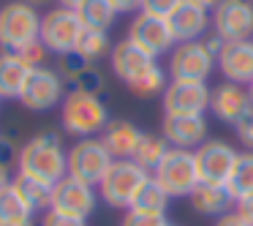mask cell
Listing matches in <instances>:
<instances>
[{
	"label": "cell",
	"instance_id": "obj_1",
	"mask_svg": "<svg viewBox=\"0 0 253 226\" xmlns=\"http://www.w3.org/2000/svg\"><path fill=\"white\" fill-rule=\"evenodd\" d=\"M17 175L36 177L49 185L60 182L68 175V150H63V139L55 131H44L25 142L19 150Z\"/></svg>",
	"mask_w": 253,
	"mask_h": 226
},
{
	"label": "cell",
	"instance_id": "obj_2",
	"mask_svg": "<svg viewBox=\"0 0 253 226\" xmlns=\"http://www.w3.org/2000/svg\"><path fill=\"white\" fill-rule=\"evenodd\" d=\"M60 126L79 139L104 134V128L109 126V112H106L104 98L71 90L60 104Z\"/></svg>",
	"mask_w": 253,
	"mask_h": 226
},
{
	"label": "cell",
	"instance_id": "obj_3",
	"mask_svg": "<svg viewBox=\"0 0 253 226\" xmlns=\"http://www.w3.org/2000/svg\"><path fill=\"white\" fill-rule=\"evenodd\" d=\"M41 39V17L28 0H11L0 8V46L3 52H19Z\"/></svg>",
	"mask_w": 253,
	"mask_h": 226
},
{
	"label": "cell",
	"instance_id": "obj_4",
	"mask_svg": "<svg viewBox=\"0 0 253 226\" xmlns=\"http://www.w3.org/2000/svg\"><path fill=\"white\" fill-rule=\"evenodd\" d=\"M147 172L136 164V161H112L109 172L104 175L98 185V193L109 207L115 210H128L133 204V196L147 180Z\"/></svg>",
	"mask_w": 253,
	"mask_h": 226
},
{
	"label": "cell",
	"instance_id": "obj_5",
	"mask_svg": "<svg viewBox=\"0 0 253 226\" xmlns=\"http://www.w3.org/2000/svg\"><path fill=\"white\" fill-rule=\"evenodd\" d=\"M82 33H84V25L74 8L57 6V8H49L41 17V41L57 57L77 49Z\"/></svg>",
	"mask_w": 253,
	"mask_h": 226
},
{
	"label": "cell",
	"instance_id": "obj_6",
	"mask_svg": "<svg viewBox=\"0 0 253 226\" xmlns=\"http://www.w3.org/2000/svg\"><path fill=\"white\" fill-rule=\"evenodd\" d=\"M153 177L164 185V191L174 196H191L193 188L199 185V169L196 158L191 150H177L171 147L166 153V158L158 164V169L153 172Z\"/></svg>",
	"mask_w": 253,
	"mask_h": 226
},
{
	"label": "cell",
	"instance_id": "obj_7",
	"mask_svg": "<svg viewBox=\"0 0 253 226\" xmlns=\"http://www.w3.org/2000/svg\"><path fill=\"white\" fill-rule=\"evenodd\" d=\"M112 153L106 150V144L95 136L79 139L71 150H68V175L77 177L90 185H101L104 175L112 166Z\"/></svg>",
	"mask_w": 253,
	"mask_h": 226
},
{
	"label": "cell",
	"instance_id": "obj_8",
	"mask_svg": "<svg viewBox=\"0 0 253 226\" xmlns=\"http://www.w3.org/2000/svg\"><path fill=\"white\" fill-rule=\"evenodd\" d=\"M66 95H68L66 93V79H63L55 68L39 66V68H30L19 101H22V106L30 112H46V109H52V106L63 104Z\"/></svg>",
	"mask_w": 253,
	"mask_h": 226
},
{
	"label": "cell",
	"instance_id": "obj_9",
	"mask_svg": "<svg viewBox=\"0 0 253 226\" xmlns=\"http://www.w3.org/2000/svg\"><path fill=\"white\" fill-rule=\"evenodd\" d=\"M193 158H196V169H199V182L226 185L237 166L240 153L223 139H207L199 150H193Z\"/></svg>",
	"mask_w": 253,
	"mask_h": 226
},
{
	"label": "cell",
	"instance_id": "obj_10",
	"mask_svg": "<svg viewBox=\"0 0 253 226\" xmlns=\"http://www.w3.org/2000/svg\"><path fill=\"white\" fill-rule=\"evenodd\" d=\"M128 41H131L133 46H139L142 52H147L150 57H155L158 60L161 55H166V52L174 49V36H171V28L166 19L161 17H153V14H144L139 11L136 17L131 19V25H128Z\"/></svg>",
	"mask_w": 253,
	"mask_h": 226
},
{
	"label": "cell",
	"instance_id": "obj_11",
	"mask_svg": "<svg viewBox=\"0 0 253 226\" xmlns=\"http://www.w3.org/2000/svg\"><path fill=\"white\" fill-rule=\"evenodd\" d=\"M212 33L229 41L253 39V0H220L212 8Z\"/></svg>",
	"mask_w": 253,
	"mask_h": 226
},
{
	"label": "cell",
	"instance_id": "obj_12",
	"mask_svg": "<svg viewBox=\"0 0 253 226\" xmlns=\"http://www.w3.org/2000/svg\"><path fill=\"white\" fill-rule=\"evenodd\" d=\"M215 68V57L204 49L202 41H185L174 44L169 52V77L185 79V82H207Z\"/></svg>",
	"mask_w": 253,
	"mask_h": 226
},
{
	"label": "cell",
	"instance_id": "obj_13",
	"mask_svg": "<svg viewBox=\"0 0 253 226\" xmlns=\"http://www.w3.org/2000/svg\"><path fill=\"white\" fill-rule=\"evenodd\" d=\"M98 207V193H95V185L90 182H82L77 177L66 175L60 182H55V191H52V210H60L66 215H74V218L87 221L90 215Z\"/></svg>",
	"mask_w": 253,
	"mask_h": 226
},
{
	"label": "cell",
	"instance_id": "obj_14",
	"mask_svg": "<svg viewBox=\"0 0 253 226\" xmlns=\"http://www.w3.org/2000/svg\"><path fill=\"white\" fill-rule=\"evenodd\" d=\"M210 109L207 82L169 79L164 90V115H204Z\"/></svg>",
	"mask_w": 253,
	"mask_h": 226
},
{
	"label": "cell",
	"instance_id": "obj_15",
	"mask_svg": "<svg viewBox=\"0 0 253 226\" xmlns=\"http://www.w3.org/2000/svg\"><path fill=\"white\" fill-rule=\"evenodd\" d=\"M169 147L199 150L207 142V117L204 115H164V134Z\"/></svg>",
	"mask_w": 253,
	"mask_h": 226
},
{
	"label": "cell",
	"instance_id": "obj_16",
	"mask_svg": "<svg viewBox=\"0 0 253 226\" xmlns=\"http://www.w3.org/2000/svg\"><path fill=\"white\" fill-rule=\"evenodd\" d=\"M171 28L177 44H185V41H202L210 30L212 22V11H207L204 6L193 3V0H182L180 6L171 11V17L166 19Z\"/></svg>",
	"mask_w": 253,
	"mask_h": 226
},
{
	"label": "cell",
	"instance_id": "obj_17",
	"mask_svg": "<svg viewBox=\"0 0 253 226\" xmlns=\"http://www.w3.org/2000/svg\"><path fill=\"white\" fill-rule=\"evenodd\" d=\"M251 106H253L251 93H248V88H242V85L223 82V85L210 90V112H212L220 123L234 126Z\"/></svg>",
	"mask_w": 253,
	"mask_h": 226
},
{
	"label": "cell",
	"instance_id": "obj_18",
	"mask_svg": "<svg viewBox=\"0 0 253 226\" xmlns=\"http://www.w3.org/2000/svg\"><path fill=\"white\" fill-rule=\"evenodd\" d=\"M109 60H112V71H115V77L123 79L126 88H128V85H133L139 77H144L153 66H158L155 57H150L147 52H142L139 46H133L128 39L112 46Z\"/></svg>",
	"mask_w": 253,
	"mask_h": 226
},
{
	"label": "cell",
	"instance_id": "obj_19",
	"mask_svg": "<svg viewBox=\"0 0 253 226\" xmlns=\"http://www.w3.org/2000/svg\"><path fill=\"white\" fill-rule=\"evenodd\" d=\"M218 68L226 82L251 85L253 82V39L251 41H229L218 55Z\"/></svg>",
	"mask_w": 253,
	"mask_h": 226
},
{
	"label": "cell",
	"instance_id": "obj_20",
	"mask_svg": "<svg viewBox=\"0 0 253 226\" xmlns=\"http://www.w3.org/2000/svg\"><path fill=\"white\" fill-rule=\"evenodd\" d=\"M144 131L131 120H109V126L101 134V142L106 144V150L112 153L115 161H131L139 150Z\"/></svg>",
	"mask_w": 253,
	"mask_h": 226
},
{
	"label": "cell",
	"instance_id": "obj_21",
	"mask_svg": "<svg viewBox=\"0 0 253 226\" xmlns=\"http://www.w3.org/2000/svg\"><path fill=\"white\" fill-rule=\"evenodd\" d=\"M188 199H191V207L196 210L199 215H215V218H220V215L231 213V210L237 207V202L229 193V188L212 185V182H199Z\"/></svg>",
	"mask_w": 253,
	"mask_h": 226
},
{
	"label": "cell",
	"instance_id": "obj_22",
	"mask_svg": "<svg viewBox=\"0 0 253 226\" xmlns=\"http://www.w3.org/2000/svg\"><path fill=\"white\" fill-rule=\"evenodd\" d=\"M28 74L30 66L17 52H3L0 55V98H19Z\"/></svg>",
	"mask_w": 253,
	"mask_h": 226
},
{
	"label": "cell",
	"instance_id": "obj_23",
	"mask_svg": "<svg viewBox=\"0 0 253 226\" xmlns=\"http://www.w3.org/2000/svg\"><path fill=\"white\" fill-rule=\"evenodd\" d=\"M11 182H14V188H17L19 199L25 202V207L33 215L36 213L44 215L46 210L52 207V191H55V185H49V182H44V180H36V177H28V175H17Z\"/></svg>",
	"mask_w": 253,
	"mask_h": 226
},
{
	"label": "cell",
	"instance_id": "obj_24",
	"mask_svg": "<svg viewBox=\"0 0 253 226\" xmlns=\"http://www.w3.org/2000/svg\"><path fill=\"white\" fill-rule=\"evenodd\" d=\"M171 196L164 191V185H161L158 180H155L153 175L147 177V180L142 182V188L136 191V196H133V210H144V213H164L166 215V207H169Z\"/></svg>",
	"mask_w": 253,
	"mask_h": 226
},
{
	"label": "cell",
	"instance_id": "obj_25",
	"mask_svg": "<svg viewBox=\"0 0 253 226\" xmlns=\"http://www.w3.org/2000/svg\"><path fill=\"white\" fill-rule=\"evenodd\" d=\"M77 14L82 19V25L90 30H109L112 22L117 19V11L109 0H84L77 8Z\"/></svg>",
	"mask_w": 253,
	"mask_h": 226
},
{
	"label": "cell",
	"instance_id": "obj_26",
	"mask_svg": "<svg viewBox=\"0 0 253 226\" xmlns=\"http://www.w3.org/2000/svg\"><path fill=\"white\" fill-rule=\"evenodd\" d=\"M169 142H166L164 136H155V134H144L142 142H139V150L136 155H133L131 161H136L139 166H142L147 175H153L155 169H158V164L166 158V153H169Z\"/></svg>",
	"mask_w": 253,
	"mask_h": 226
},
{
	"label": "cell",
	"instance_id": "obj_27",
	"mask_svg": "<svg viewBox=\"0 0 253 226\" xmlns=\"http://www.w3.org/2000/svg\"><path fill=\"white\" fill-rule=\"evenodd\" d=\"M226 188H229V193L234 196V202L253 196V153L251 150H248V153H240L237 166H234V172H231Z\"/></svg>",
	"mask_w": 253,
	"mask_h": 226
},
{
	"label": "cell",
	"instance_id": "obj_28",
	"mask_svg": "<svg viewBox=\"0 0 253 226\" xmlns=\"http://www.w3.org/2000/svg\"><path fill=\"white\" fill-rule=\"evenodd\" d=\"M77 52L84 57V60L93 63V66L101 60V57L112 55V44H109L106 30H90V28H84L82 39H79V44H77Z\"/></svg>",
	"mask_w": 253,
	"mask_h": 226
},
{
	"label": "cell",
	"instance_id": "obj_29",
	"mask_svg": "<svg viewBox=\"0 0 253 226\" xmlns=\"http://www.w3.org/2000/svg\"><path fill=\"white\" fill-rule=\"evenodd\" d=\"M28 218H33V213L19 199L14 182L0 188V224H17V221H28Z\"/></svg>",
	"mask_w": 253,
	"mask_h": 226
},
{
	"label": "cell",
	"instance_id": "obj_30",
	"mask_svg": "<svg viewBox=\"0 0 253 226\" xmlns=\"http://www.w3.org/2000/svg\"><path fill=\"white\" fill-rule=\"evenodd\" d=\"M166 71L161 66H153L144 77H139L133 85H128V90H131L133 95H139V98H150V95H158L166 90Z\"/></svg>",
	"mask_w": 253,
	"mask_h": 226
},
{
	"label": "cell",
	"instance_id": "obj_31",
	"mask_svg": "<svg viewBox=\"0 0 253 226\" xmlns=\"http://www.w3.org/2000/svg\"><path fill=\"white\" fill-rule=\"evenodd\" d=\"M90 66H93V63L84 60V57L79 55L77 49H74V52H68V55H60V63H57V74H60V77L66 79V82H71V85H74L84 71H87Z\"/></svg>",
	"mask_w": 253,
	"mask_h": 226
},
{
	"label": "cell",
	"instance_id": "obj_32",
	"mask_svg": "<svg viewBox=\"0 0 253 226\" xmlns=\"http://www.w3.org/2000/svg\"><path fill=\"white\" fill-rule=\"evenodd\" d=\"M74 90L87 93V95H95V98H104L106 95V79H104V74H101L95 66H90L87 71L74 82Z\"/></svg>",
	"mask_w": 253,
	"mask_h": 226
},
{
	"label": "cell",
	"instance_id": "obj_33",
	"mask_svg": "<svg viewBox=\"0 0 253 226\" xmlns=\"http://www.w3.org/2000/svg\"><path fill=\"white\" fill-rule=\"evenodd\" d=\"M166 224L169 221H166L164 213H144V210H133V207H128L120 221V226H166Z\"/></svg>",
	"mask_w": 253,
	"mask_h": 226
},
{
	"label": "cell",
	"instance_id": "obj_34",
	"mask_svg": "<svg viewBox=\"0 0 253 226\" xmlns=\"http://www.w3.org/2000/svg\"><path fill=\"white\" fill-rule=\"evenodd\" d=\"M17 55L22 57V60L28 63L30 68H39V66H44V63H46V57H49L52 52L46 49V46H44V41L39 39V41H33V44H28L25 49H19Z\"/></svg>",
	"mask_w": 253,
	"mask_h": 226
},
{
	"label": "cell",
	"instance_id": "obj_35",
	"mask_svg": "<svg viewBox=\"0 0 253 226\" xmlns=\"http://www.w3.org/2000/svg\"><path fill=\"white\" fill-rule=\"evenodd\" d=\"M234 134H237V139H240L242 147L253 153V106L234 123Z\"/></svg>",
	"mask_w": 253,
	"mask_h": 226
},
{
	"label": "cell",
	"instance_id": "obj_36",
	"mask_svg": "<svg viewBox=\"0 0 253 226\" xmlns=\"http://www.w3.org/2000/svg\"><path fill=\"white\" fill-rule=\"evenodd\" d=\"M180 3L182 0H142V11L153 14V17H161V19H169L171 11H174Z\"/></svg>",
	"mask_w": 253,
	"mask_h": 226
},
{
	"label": "cell",
	"instance_id": "obj_37",
	"mask_svg": "<svg viewBox=\"0 0 253 226\" xmlns=\"http://www.w3.org/2000/svg\"><path fill=\"white\" fill-rule=\"evenodd\" d=\"M19 150L22 147H17V142H14L11 136H3V134H0V169H11V166L17 164Z\"/></svg>",
	"mask_w": 253,
	"mask_h": 226
},
{
	"label": "cell",
	"instance_id": "obj_38",
	"mask_svg": "<svg viewBox=\"0 0 253 226\" xmlns=\"http://www.w3.org/2000/svg\"><path fill=\"white\" fill-rule=\"evenodd\" d=\"M41 226H84L82 218H74V215H66L60 213V210H46L44 215H41Z\"/></svg>",
	"mask_w": 253,
	"mask_h": 226
},
{
	"label": "cell",
	"instance_id": "obj_39",
	"mask_svg": "<svg viewBox=\"0 0 253 226\" xmlns=\"http://www.w3.org/2000/svg\"><path fill=\"white\" fill-rule=\"evenodd\" d=\"M202 44H204V49H207V52H210V55H212V57H215V60H218V55H220V52H223V46H226V41H223V39H220V36H218V33H207V36H204V39H202Z\"/></svg>",
	"mask_w": 253,
	"mask_h": 226
},
{
	"label": "cell",
	"instance_id": "obj_40",
	"mask_svg": "<svg viewBox=\"0 0 253 226\" xmlns=\"http://www.w3.org/2000/svg\"><path fill=\"white\" fill-rule=\"evenodd\" d=\"M112 6H115L117 14H133L136 17L142 11V0H109Z\"/></svg>",
	"mask_w": 253,
	"mask_h": 226
},
{
	"label": "cell",
	"instance_id": "obj_41",
	"mask_svg": "<svg viewBox=\"0 0 253 226\" xmlns=\"http://www.w3.org/2000/svg\"><path fill=\"white\" fill-rule=\"evenodd\" d=\"M215 226H251L245 218H242L237 210H231V213H226V215H220L218 221H215Z\"/></svg>",
	"mask_w": 253,
	"mask_h": 226
},
{
	"label": "cell",
	"instance_id": "obj_42",
	"mask_svg": "<svg viewBox=\"0 0 253 226\" xmlns=\"http://www.w3.org/2000/svg\"><path fill=\"white\" fill-rule=\"evenodd\" d=\"M237 213L242 215V218L248 221V224L253 226V196H248V199H240V202H237Z\"/></svg>",
	"mask_w": 253,
	"mask_h": 226
},
{
	"label": "cell",
	"instance_id": "obj_43",
	"mask_svg": "<svg viewBox=\"0 0 253 226\" xmlns=\"http://www.w3.org/2000/svg\"><path fill=\"white\" fill-rule=\"evenodd\" d=\"M57 3H60V6H66V8H74V11H77V8L82 6L84 0H57Z\"/></svg>",
	"mask_w": 253,
	"mask_h": 226
},
{
	"label": "cell",
	"instance_id": "obj_44",
	"mask_svg": "<svg viewBox=\"0 0 253 226\" xmlns=\"http://www.w3.org/2000/svg\"><path fill=\"white\" fill-rule=\"evenodd\" d=\"M193 3H199V6H204V8H207V11H212V8L218 6L220 0H193Z\"/></svg>",
	"mask_w": 253,
	"mask_h": 226
},
{
	"label": "cell",
	"instance_id": "obj_45",
	"mask_svg": "<svg viewBox=\"0 0 253 226\" xmlns=\"http://www.w3.org/2000/svg\"><path fill=\"white\" fill-rule=\"evenodd\" d=\"M8 182H11V177H8V169H0V188H6Z\"/></svg>",
	"mask_w": 253,
	"mask_h": 226
},
{
	"label": "cell",
	"instance_id": "obj_46",
	"mask_svg": "<svg viewBox=\"0 0 253 226\" xmlns=\"http://www.w3.org/2000/svg\"><path fill=\"white\" fill-rule=\"evenodd\" d=\"M0 226H36V224H33V218H28V221H17V224H0Z\"/></svg>",
	"mask_w": 253,
	"mask_h": 226
},
{
	"label": "cell",
	"instance_id": "obj_47",
	"mask_svg": "<svg viewBox=\"0 0 253 226\" xmlns=\"http://www.w3.org/2000/svg\"><path fill=\"white\" fill-rule=\"evenodd\" d=\"M28 3H30V6L39 8V6H44V3H49V0H28Z\"/></svg>",
	"mask_w": 253,
	"mask_h": 226
},
{
	"label": "cell",
	"instance_id": "obj_48",
	"mask_svg": "<svg viewBox=\"0 0 253 226\" xmlns=\"http://www.w3.org/2000/svg\"><path fill=\"white\" fill-rule=\"evenodd\" d=\"M248 93H251V104H253V82L248 85Z\"/></svg>",
	"mask_w": 253,
	"mask_h": 226
},
{
	"label": "cell",
	"instance_id": "obj_49",
	"mask_svg": "<svg viewBox=\"0 0 253 226\" xmlns=\"http://www.w3.org/2000/svg\"><path fill=\"white\" fill-rule=\"evenodd\" d=\"M166 226H177V224H166Z\"/></svg>",
	"mask_w": 253,
	"mask_h": 226
}]
</instances>
